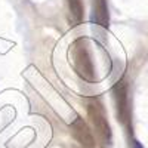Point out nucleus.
Here are the masks:
<instances>
[{"instance_id":"nucleus-1","label":"nucleus","mask_w":148,"mask_h":148,"mask_svg":"<svg viewBox=\"0 0 148 148\" xmlns=\"http://www.w3.org/2000/svg\"><path fill=\"white\" fill-rule=\"evenodd\" d=\"M71 56H73V64H74L76 73L83 80L93 83L96 80L95 68H93V62L90 59L84 39H77L71 43Z\"/></svg>"},{"instance_id":"nucleus-2","label":"nucleus","mask_w":148,"mask_h":148,"mask_svg":"<svg viewBox=\"0 0 148 148\" xmlns=\"http://www.w3.org/2000/svg\"><path fill=\"white\" fill-rule=\"evenodd\" d=\"M88 116H89L92 125H93V129H95L96 135L99 136V139L104 144L110 145L113 142V132H111V127H110V123H108L102 104L96 99L90 101L88 104Z\"/></svg>"},{"instance_id":"nucleus-3","label":"nucleus","mask_w":148,"mask_h":148,"mask_svg":"<svg viewBox=\"0 0 148 148\" xmlns=\"http://www.w3.org/2000/svg\"><path fill=\"white\" fill-rule=\"evenodd\" d=\"M113 95H114V102H116V113L117 119L123 126L130 125V107H129V92H127V83L125 80H119L114 88H113Z\"/></svg>"},{"instance_id":"nucleus-4","label":"nucleus","mask_w":148,"mask_h":148,"mask_svg":"<svg viewBox=\"0 0 148 148\" xmlns=\"http://www.w3.org/2000/svg\"><path fill=\"white\" fill-rule=\"evenodd\" d=\"M70 130H71L73 138L83 148H96V142H95V138L92 135V130L88 126V123L80 116H77L74 119V121L70 125Z\"/></svg>"},{"instance_id":"nucleus-5","label":"nucleus","mask_w":148,"mask_h":148,"mask_svg":"<svg viewBox=\"0 0 148 148\" xmlns=\"http://www.w3.org/2000/svg\"><path fill=\"white\" fill-rule=\"evenodd\" d=\"M93 19L99 27L108 28L110 14H108L107 0H93Z\"/></svg>"},{"instance_id":"nucleus-6","label":"nucleus","mask_w":148,"mask_h":148,"mask_svg":"<svg viewBox=\"0 0 148 148\" xmlns=\"http://www.w3.org/2000/svg\"><path fill=\"white\" fill-rule=\"evenodd\" d=\"M68 9L73 21L76 24H80L84 16V6L82 0H68Z\"/></svg>"},{"instance_id":"nucleus-7","label":"nucleus","mask_w":148,"mask_h":148,"mask_svg":"<svg viewBox=\"0 0 148 148\" xmlns=\"http://www.w3.org/2000/svg\"><path fill=\"white\" fill-rule=\"evenodd\" d=\"M132 148H145V147H144V145H142L139 141L133 139V141H132Z\"/></svg>"}]
</instances>
